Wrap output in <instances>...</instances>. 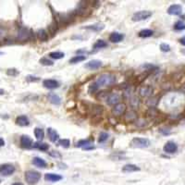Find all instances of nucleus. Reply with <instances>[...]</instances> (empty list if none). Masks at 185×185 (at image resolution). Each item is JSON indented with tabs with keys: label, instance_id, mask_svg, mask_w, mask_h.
<instances>
[{
	"label": "nucleus",
	"instance_id": "obj_11",
	"mask_svg": "<svg viewBox=\"0 0 185 185\" xmlns=\"http://www.w3.org/2000/svg\"><path fill=\"white\" fill-rule=\"evenodd\" d=\"M126 105L125 104H123V103H120V104H118V105H116V106H114V107H113V109H112V114L114 115V116H121V115H123L124 113H125V111H126Z\"/></svg>",
	"mask_w": 185,
	"mask_h": 185
},
{
	"label": "nucleus",
	"instance_id": "obj_43",
	"mask_svg": "<svg viewBox=\"0 0 185 185\" xmlns=\"http://www.w3.org/2000/svg\"><path fill=\"white\" fill-rule=\"evenodd\" d=\"M26 81L28 82H38V81H40V78H38V77H35V76H33V75H28L27 77H26Z\"/></svg>",
	"mask_w": 185,
	"mask_h": 185
},
{
	"label": "nucleus",
	"instance_id": "obj_39",
	"mask_svg": "<svg viewBox=\"0 0 185 185\" xmlns=\"http://www.w3.org/2000/svg\"><path fill=\"white\" fill-rule=\"evenodd\" d=\"M58 145L64 148H68L69 146V145H71V142H69L68 139H62V140L58 141Z\"/></svg>",
	"mask_w": 185,
	"mask_h": 185
},
{
	"label": "nucleus",
	"instance_id": "obj_6",
	"mask_svg": "<svg viewBox=\"0 0 185 185\" xmlns=\"http://www.w3.org/2000/svg\"><path fill=\"white\" fill-rule=\"evenodd\" d=\"M87 2H84V4H82V2H81L77 9L75 10H73V13L75 14V16H82V17H84V16H88L90 13H91V10L88 9V5L86 4Z\"/></svg>",
	"mask_w": 185,
	"mask_h": 185
},
{
	"label": "nucleus",
	"instance_id": "obj_17",
	"mask_svg": "<svg viewBox=\"0 0 185 185\" xmlns=\"http://www.w3.org/2000/svg\"><path fill=\"white\" fill-rule=\"evenodd\" d=\"M44 180L46 181H51V182H57L62 180V176L55 173H46L44 175Z\"/></svg>",
	"mask_w": 185,
	"mask_h": 185
},
{
	"label": "nucleus",
	"instance_id": "obj_44",
	"mask_svg": "<svg viewBox=\"0 0 185 185\" xmlns=\"http://www.w3.org/2000/svg\"><path fill=\"white\" fill-rule=\"evenodd\" d=\"M50 155L53 156V157H56V158H61V155L58 151H52V152H50Z\"/></svg>",
	"mask_w": 185,
	"mask_h": 185
},
{
	"label": "nucleus",
	"instance_id": "obj_3",
	"mask_svg": "<svg viewBox=\"0 0 185 185\" xmlns=\"http://www.w3.org/2000/svg\"><path fill=\"white\" fill-rule=\"evenodd\" d=\"M24 178H25V180H26V182L28 184L34 185L40 180L41 174L38 171H35V170H28V171L25 172Z\"/></svg>",
	"mask_w": 185,
	"mask_h": 185
},
{
	"label": "nucleus",
	"instance_id": "obj_26",
	"mask_svg": "<svg viewBox=\"0 0 185 185\" xmlns=\"http://www.w3.org/2000/svg\"><path fill=\"white\" fill-rule=\"evenodd\" d=\"M58 23L57 20H53L50 25L48 26V32L49 33H51L52 36H54L56 34V33L58 32Z\"/></svg>",
	"mask_w": 185,
	"mask_h": 185
},
{
	"label": "nucleus",
	"instance_id": "obj_27",
	"mask_svg": "<svg viewBox=\"0 0 185 185\" xmlns=\"http://www.w3.org/2000/svg\"><path fill=\"white\" fill-rule=\"evenodd\" d=\"M125 120L126 121H128V122H130V121H134L136 119H137V114H136V112L135 111H133V110H131V111H129V112H127L126 114H125Z\"/></svg>",
	"mask_w": 185,
	"mask_h": 185
},
{
	"label": "nucleus",
	"instance_id": "obj_50",
	"mask_svg": "<svg viewBox=\"0 0 185 185\" xmlns=\"http://www.w3.org/2000/svg\"><path fill=\"white\" fill-rule=\"evenodd\" d=\"M181 53H183V54H185V49H183V50H181Z\"/></svg>",
	"mask_w": 185,
	"mask_h": 185
},
{
	"label": "nucleus",
	"instance_id": "obj_37",
	"mask_svg": "<svg viewBox=\"0 0 185 185\" xmlns=\"http://www.w3.org/2000/svg\"><path fill=\"white\" fill-rule=\"evenodd\" d=\"M174 30L176 31H183L185 30V23L181 20H178L174 24Z\"/></svg>",
	"mask_w": 185,
	"mask_h": 185
},
{
	"label": "nucleus",
	"instance_id": "obj_24",
	"mask_svg": "<svg viewBox=\"0 0 185 185\" xmlns=\"http://www.w3.org/2000/svg\"><path fill=\"white\" fill-rule=\"evenodd\" d=\"M158 102H159V97H158V96H152V97H149V98L146 100L145 104H146V106H149L150 108H155V106H157Z\"/></svg>",
	"mask_w": 185,
	"mask_h": 185
},
{
	"label": "nucleus",
	"instance_id": "obj_32",
	"mask_svg": "<svg viewBox=\"0 0 185 185\" xmlns=\"http://www.w3.org/2000/svg\"><path fill=\"white\" fill-rule=\"evenodd\" d=\"M85 29L92 30V31H96V32H100V31H102L104 29V24H100V23H97V24L86 26Z\"/></svg>",
	"mask_w": 185,
	"mask_h": 185
},
{
	"label": "nucleus",
	"instance_id": "obj_53",
	"mask_svg": "<svg viewBox=\"0 0 185 185\" xmlns=\"http://www.w3.org/2000/svg\"><path fill=\"white\" fill-rule=\"evenodd\" d=\"M0 182H1V180H0Z\"/></svg>",
	"mask_w": 185,
	"mask_h": 185
},
{
	"label": "nucleus",
	"instance_id": "obj_48",
	"mask_svg": "<svg viewBox=\"0 0 185 185\" xmlns=\"http://www.w3.org/2000/svg\"><path fill=\"white\" fill-rule=\"evenodd\" d=\"M181 91L185 92V83H184V84L182 85V87H181Z\"/></svg>",
	"mask_w": 185,
	"mask_h": 185
},
{
	"label": "nucleus",
	"instance_id": "obj_16",
	"mask_svg": "<svg viewBox=\"0 0 185 185\" xmlns=\"http://www.w3.org/2000/svg\"><path fill=\"white\" fill-rule=\"evenodd\" d=\"M182 12V7L180 5L175 4V5H171L169 9H168V13L169 15H174V16H178L180 15Z\"/></svg>",
	"mask_w": 185,
	"mask_h": 185
},
{
	"label": "nucleus",
	"instance_id": "obj_12",
	"mask_svg": "<svg viewBox=\"0 0 185 185\" xmlns=\"http://www.w3.org/2000/svg\"><path fill=\"white\" fill-rule=\"evenodd\" d=\"M163 150L167 154H174L178 151V145L174 142H167L163 147Z\"/></svg>",
	"mask_w": 185,
	"mask_h": 185
},
{
	"label": "nucleus",
	"instance_id": "obj_19",
	"mask_svg": "<svg viewBox=\"0 0 185 185\" xmlns=\"http://www.w3.org/2000/svg\"><path fill=\"white\" fill-rule=\"evenodd\" d=\"M47 98L49 100L50 103H52L53 105H56V106H58L61 104V99L60 97L56 95L55 92H49V94L47 95Z\"/></svg>",
	"mask_w": 185,
	"mask_h": 185
},
{
	"label": "nucleus",
	"instance_id": "obj_45",
	"mask_svg": "<svg viewBox=\"0 0 185 185\" xmlns=\"http://www.w3.org/2000/svg\"><path fill=\"white\" fill-rule=\"evenodd\" d=\"M180 43L182 45H184V46H185V36L180 39Z\"/></svg>",
	"mask_w": 185,
	"mask_h": 185
},
{
	"label": "nucleus",
	"instance_id": "obj_13",
	"mask_svg": "<svg viewBox=\"0 0 185 185\" xmlns=\"http://www.w3.org/2000/svg\"><path fill=\"white\" fill-rule=\"evenodd\" d=\"M43 85L44 88L46 89H56L59 87V82L56 80L53 79H47V80H44L43 82Z\"/></svg>",
	"mask_w": 185,
	"mask_h": 185
},
{
	"label": "nucleus",
	"instance_id": "obj_25",
	"mask_svg": "<svg viewBox=\"0 0 185 185\" xmlns=\"http://www.w3.org/2000/svg\"><path fill=\"white\" fill-rule=\"evenodd\" d=\"M139 170H140V168L137 167L136 165H133V164H127L122 168V171L127 172V173L135 172V171H139Z\"/></svg>",
	"mask_w": 185,
	"mask_h": 185
},
{
	"label": "nucleus",
	"instance_id": "obj_29",
	"mask_svg": "<svg viewBox=\"0 0 185 185\" xmlns=\"http://www.w3.org/2000/svg\"><path fill=\"white\" fill-rule=\"evenodd\" d=\"M153 34H154V32L152 30H150V29L142 30L141 32H139V33H138L139 37H141V38H148V37H151Z\"/></svg>",
	"mask_w": 185,
	"mask_h": 185
},
{
	"label": "nucleus",
	"instance_id": "obj_14",
	"mask_svg": "<svg viewBox=\"0 0 185 185\" xmlns=\"http://www.w3.org/2000/svg\"><path fill=\"white\" fill-rule=\"evenodd\" d=\"M102 66V62L98 59H92V60H90L88 61L84 67L88 69H91V71H94V69H97L99 68L100 67Z\"/></svg>",
	"mask_w": 185,
	"mask_h": 185
},
{
	"label": "nucleus",
	"instance_id": "obj_31",
	"mask_svg": "<svg viewBox=\"0 0 185 185\" xmlns=\"http://www.w3.org/2000/svg\"><path fill=\"white\" fill-rule=\"evenodd\" d=\"M86 59V57L83 56V55H78V56H75L73 57L72 58L69 59V63L72 64H76V63H79V62H82L83 60Z\"/></svg>",
	"mask_w": 185,
	"mask_h": 185
},
{
	"label": "nucleus",
	"instance_id": "obj_46",
	"mask_svg": "<svg viewBox=\"0 0 185 185\" xmlns=\"http://www.w3.org/2000/svg\"><path fill=\"white\" fill-rule=\"evenodd\" d=\"M5 145V141L3 140V139L1 138V137H0V147H1V146H4Z\"/></svg>",
	"mask_w": 185,
	"mask_h": 185
},
{
	"label": "nucleus",
	"instance_id": "obj_18",
	"mask_svg": "<svg viewBox=\"0 0 185 185\" xmlns=\"http://www.w3.org/2000/svg\"><path fill=\"white\" fill-rule=\"evenodd\" d=\"M16 124L20 127H25L30 124V120L25 115H21L16 119Z\"/></svg>",
	"mask_w": 185,
	"mask_h": 185
},
{
	"label": "nucleus",
	"instance_id": "obj_52",
	"mask_svg": "<svg viewBox=\"0 0 185 185\" xmlns=\"http://www.w3.org/2000/svg\"><path fill=\"white\" fill-rule=\"evenodd\" d=\"M2 54H3V53H2V52H0V55H2Z\"/></svg>",
	"mask_w": 185,
	"mask_h": 185
},
{
	"label": "nucleus",
	"instance_id": "obj_42",
	"mask_svg": "<svg viewBox=\"0 0 185 185\" xmlns=\"http://www.w3.org/2000/svg\"><path fill=\"white\" fill-rule=\"evenodd\" d=\"M7 74L9 76H17L19 74V71H17L16 68H9L7 71Z\"/></svg>",
	"mask_w": 185,
	"mask_h": 185
},
{
	"label": "nucleus",
	"instance_id": "obj_51",
	"mask_svg": "<svg viewBox=\"0 0 185 185\" xmlns=\"http://www.w3.org/2000/svg\"><path fill=\"white\" fill-rule=\"evenodd\" d=\"M181 18H182V19H185V15H182V16H181Z\"/></svg>",
	"mask_w": 185,
	"mask_h": 185
},
{
	"label": "nucleus",
	"instance_id": "obj_1",
	"mask_svg": "<svg viewBox=\"0 0 185 185\" xmlns=\"http://www.w3.org/2000/svg\"><path fill=\"white\" fill-rule=\"evenodd\" d=\"M116 82V77L112 74H107V73H105V74H102L100 75L97 80L90 85L89 87V92H95L96 90H98V88L100 87H104V86H110L112 84H114Z\"/></svg>",
	"mask_w": 185,
	"mask_h": 185
},
{
	"label": "nucleus",
	"instance_id": "obj_47",
	"mask_svg": "<svg viewBox=\"0 0 185 185\" xmlns=\"http://www.w3.org/2000/svg\"><path fill=\"white\" fill-rule=\"evenodd\" d=\"M5 94V91L3 89H0V95H4Z\"/></svg>",
	"mask_w": 185,
	"mask_h": 185
},
{
	"label": "nucleus",
	"instance_id": "obj_8",
	"mask_svg": "<svg viewBox=\"0 0 185 185\" xmlns=\"http://www.w3.org/2000/svg\"><path fill=\"white\" fill-rule=\"evenodd\" d=\"M106 102L109 106H116L120 104V96L119 94H115V92H111V94H107L106 97Z\"/></svg>",
	"mask_w": 185,
	"mask_h": 185
},
{
	"label": "nucleus",
	"instance_id": "obj_36",
	"mask_svg": "<svg viewBox=\"0 0 185 185\" xmlns=\"http://www.w3.org/2000/svg\"><path fill=\"white\" fill-rule=\"evenodd\" d=\"M130 105L131 106V107L136 108L139 106V105H140V100H139V98L137 96H134L131 98H130Z\"/></svg>",
	"mask_w": 185,
	"mask_h": 185
},
{
	"label": "nucleus",
	"instance_id": "obj_10",
	"mask_svg": "<svg viewBox=\"0 0 185 185\" xmlns=\"http://www.w3.org/2000/svg\"><path fill=\"white\" fill-rule=\"evenodd\" d=\"M33 139L28 136V135H22L20 137V145L23 148H26V149H30L32 147H33Z\"/></svg>",
	"mask_w": 185,
	"mask_h": 185
},
{
	"label": "nucleus",
	"instance_id": "obj_23",
	"mask_svg": "<svg viewBox=\"0 0 185 185\" xmlns=\"http://www.w3.org/2000/svg\"><path fill=\"white\" fill-rule=\"evenodd\" d=\"M37 38L39 39V41L41 42H46L48 41V38H49V35L47 33V32H46L45 30L44 29H41L37 32Z\"/></svg>",
	"mask_w": 185,
	"mask_h": 185
},
{
	"label": "nucleus",
	"instance_id": "obj_49",
	"mask_svg": "<svg viewBox=\"0 0 185 185\" xmlns=\"http://www.w3.org/2000/svg\"><path fill=\"white\" fill-rule=\"evenodd\" d=\"M11 185H23V184H21V183H19V182H15V183H13V184H11Z\"/></svg>",
	"mask_w": 185,
	"mask_h": 185
},
{
	"label": "nucleus",
	"instance_id": "obj_34",
	"mask_svg": "<svg viewBox=\"0 0 185 185\" xmlns=\"http://www.w3.org/2000/svg\"><path fill=\"white\" fill-rule=\"evenodd\" d=\"M48 56L51 58H53V59H61V58H63L65 57V54L62 53V52L57 51V52H51V53H49Z\"/></svg>",
	"mask_w": 185,
	"mask_h": 185
},
{
	"label": "nucleus",
	"instance_id": "obj_2",
	"mask_svg": "<svg viewBox=\"0 0 185 185\" xmlns=\"http://www.w3.org/2000/svg\"><path fill=\"white\" fill-rule=\"evenodd\" d=\"M58 19H56L59 24H63V25H68L72 23L75 19V14L72 12L69 13H65V14H58Z\"/></svg>",
	"mask_w": 185,
	"mask_h": 185
},
{
	"label": "nucleus",
	"instance_id": "obj_40",
	"mask_svg": "<svg viewBox=\"0 0 185 185\" xmlns=\"http://www.w3.org/2000/svg\"><path fill=\"white\" fill-rule=\"evenodd\" d=\"M108 134L106 132H101L100 135H99V138H98V142L99 143H104L106 142L107 139H108Z\"/></svg>",
	"mask_w": 185,
	"mask_h": 185
},
{
	"label": "nucleus",
	"instance_id": "obj_35",
	"mask_svg": "<svg viewBox=\"0 0 185 185\" xmlns=\"http://www.w3.org/2000/svg\"><path fill=\"white\" fill-rule=\"evenodd\" d=\"M107 46V43L105 42L104 40H97L96 43L94 44V48L95 49H99V48H104Z\"/></svg>",
	"mask_w": 185,
	"mask_h": 185
},
{
	"label": "nucleus",
	"instance_id": "obj_15",
	"mask_svg": "<svg viewBox=\"0 0 185 185\" xmlns=\"http://www.w3.org/2000/svg\"><path fill=\"white\" fill-rule=\"evenodd\" d=\"M139 92L142 97H148L153 94V87L150 85H144L140 88Z\"/></svg>",
	"mask_w": 185,
	"mask_h": 185
},
{
	"label": "nucleus",
	"instance_id": "obj_20",
	"mask_svg": "<svg viewBox=\"0 0 185 185\" xmlns=\"http://www.w3.org/2000/svg\"><path fill=\"white\" fill-rule=\"evenodd\" d=\"M47 134H48V137H49V140L53 143H56L57 141H58L59 139V135L58 133L57 132L56 130L52 129V128H48L47 129Z\"/></svg>",
	"mask_w": 185,
	"mask_h": 185
},
{
	"label": "nucleus",
	"instance_id": "obj_5",
	"mask_svg": "<svg viewBox=\"0 0 185 185\" xmlns=\"http://www.w3.org/2000/svg\"><path fill=\"white\" fill-rule=\"evenodd\" d=\"M33 37V32L28 29V28H24V27H21L19 30L18 33V39L19 41H28Z\"/></svg>",
	"mask_w": 185,
	"mask_h": 185
},
{
	"label": "nucleus",
	"instance_id": "obj_22",
	"mask_svg": "<svg viewBox=\"0 0 185 185\" xmlns=\"http://www.w3.org/2000/svg\"><path fill=\"white\" fill-rule=\"evenodd\" d=\"M123 38L124 35L120 33H112L109 35V41H111L112 43H120L123 40Z\"/></svg>",
	"mask_w": 185,
	"mask_h": 185
},
{
	"label": "nucleus",
	"instance_id": "obj_4",
	"mask_svg": "<svg viewBox=\"0 0 185 185\" xmlns=\"http://www.w3.org/2000/svg\"><path fill=\"white\" fill-rule=\"evenodd\" d=\"M131 145L136 148H146L150 145V141L146 138H133Z\"/></svg>",
	"mask_w": 185,
	"mask_h": 185
},
{
	"label": "nucleus",
	"instance_id": "obj_7",
	"mask_svg": "<svg viewBox=\"0 0 185 185\" xmlns=\"http://www.w3.org/2000/svg\"><path fill=\"white\" fill-rule=\"evenodd\" d=\"M152 16V12L148 11V10H142V11H138L136 13L133 14L132 16V20L133 21H141V20H145L147 19L148 18H150Z\"/></svg>",
	"mask_w": 185,
	"mask_h": 185
},
{
	"label": "nucleus",
	"instance_id": "obj_21",
	"mask_svg": "<svg viewBox=\"0 0 185 185\" xmlns=\"http://www.w3.org/2000/svg\"><path fill=\"white\" fill-rule=\"evenodd\" d=\"M33 164L34 166H36L37 168H42V169H44V168H46V166H47L46 162L43 158L38 157V156H35L33 158Z\"/></svg>",
	"mask_w": 185,
	"mask_h": 185
},
{
	"label": "nucleus",
	"instance_id": "obj_9",
	"mask_svg": "<svg viewBox=\"0 0 185 185\" xmlns=\"http://www.w3.org/2000/svg\"><path fill=\"white\" fill-rule=\"evenodd\" d=\"M15 172V167L11 164H3L0 166V174L2 176H10Z\"/></svg>",
	"mask_w": 185,
	"mask_h": 185
},
{
	"label": "nucleus",
	"instance_id": "obj_38",
	"mask_svg": "<svg viewBox=\"0 0 185 185\" xmlns=\"http://www.w3.org/2000/svg\"><path fill=\"white\" fill-rule=\"evenodd\" d=\"M39 62H40L42 65H44V66H53V65H54V62H53V61L49 60L48 58H42L39 60Z\"/></svg>",
	"mask_w": 185,
	"mask_h": 185
},
{
	"label": "nucleus",
	"instance_id": "obj_28",
	"mask_svg": "<svg viewBox=\"0 0 185 185\" xmlns=\"http://www.w3.org/2000/svg\"><path fill=\"white\" fill-rule=\"evenodd\" d=\"M33 148H36L38 150L41 151H47L49 148V145L45 143H42V142H36L33 144Z\"/></svg>",
	"mask_w": 185,
	"mask_h": 185
},
{
	"label": "nucleus",
	"instance_id": "obj_41",
	"mask_svg": "<svg viewBox=\"0 0 185 185\" xmlns=\"http://www.w3.org/2000/svg\"><path fill=\"white\" fill-rule=\"evenodd\" d=\"M160 50L162 52H169L170 51V46H169V44H168L166 43H162L160 44Z\"/></svg>",
	"mask_w": 185,
	"mask_h": 185
},
{
	"label": "nucleus",
	"instance_id": "obj_33",
	"mask_svg": "<svg viewBox=\"0 0 185 185\" xmlns=\"http://www.w3.org/2000/svg\"><path fill=\"white\" fill-rule=\"evenodd\" d=\"M92 142V139H86V140H81V141H79V142L76 144V146H77V147H83V148H85L87 145H90Z\"/></svg>",
	"mask_w": 185,
	"mask_h": 185
},
{
	"label": "nucleus",
	"instance_id": "obj_30",
	"mask_svg": "<svg viewBox=\"0 0 185 185\" xmlns=\"http://www.w3.org/2000/svg\"><path fill=\"white\" fill-rule=\"evenodd\" d=\"M34 135H35V137H36L37 140H38L39 142H41L43 139H44V131H43L42 129H40V128H35V129H34Z\"/></svg>",
	"mask_w": 185,
	"mask_h": 185
}]
</instances>
